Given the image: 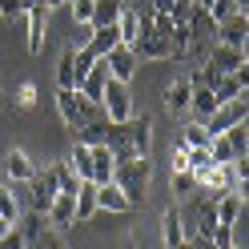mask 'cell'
Here are the masks:
<instances>
[{
    "label": "cell",
    "mask_w": 249,
    "mask_h": 249,
    "mask_svg": "<svg viewBox=\"0 0 249 249\" xmlns=\"http://www.w3.org/2000/svg\"><path fill=\"white\" fill-rule=\"evenodd\" d=\"M149 177H153V165L149 157H121L113 165V181L121 185V193L124 201L137 209V205H145V197H149Z\"/></svg>",
    "instance_id": "cell-1"
},
{
    "label": "cell",
    "mask_w": 249,
    "mask_h": 249,
    "mask_svg": "<svg viewBox=\"0 0 249 249\" xmlns=\"http://www.w3.org/2000/svg\"><path fill=\"white\" fill-rule=\"evenodd\" d=\"M101 108H105V117L113 121V124H124V121L137 113V108H133V92H129V85L108 76V81H105V92H101Z\"/></svg>",
    "instance_id": "cell-2"
},
{
    "label": "cell",
    "mask_w": 249,
    "mask_h": 249,
    "mask_svg": "<svg viewBox=\"0 0 249 249\" xmlns=\"http://www.w3.org/2000/svg\"><path fill=\"white\" fill-rule=\"evenodd\" d=\"M121 133H124V141H129L133 157H149V145H153V117L149 113H133L121 124Z\"/></svg>",
    "instance_id": "cell-3"
},
{
    "label": "cell",
    "mask_w": 249,
    "mask_h": 249,
    "mask_svg": "<svg viewBox=\"0 0 249 249\" xmlns=\"http://www.w3.org/2000/svg\"><path fill=\"white\" fill-rule=\"evenodd\" d=\"M28 185H33V197H28V205H33L36 213H49L53 197L60 193V189H56V169H53V165H44V169H33Z\"/></svg>",
    "instance_id": "cell-4"
},
{
    "label": "cell",
    "mask_w": 249,
    "mask_h": 249,
    "mask_svg": "<svg viewBox=\"0 0 249 249\" xmlns=\"http://www.w3.org/2000/svg\"><path fill=\"white\" fill-rule=\"evenodd\" d=\"M245 117H249V101H245V92H241V97L221 101V105L213 108V117L205 121V129H209V133H225V129H233V124L245 121Z\"/></svg>",
    "instance_id": "cell-5"
},
{
    "label": "cell",
    "mask_w": 249,
    "mask_h": 249,
    "mask_svg": "<svg viewBox=\"0 0 249 249\" xmlns=\"http://www.w3.org/2000/svg\"><path fill=\"white\" fill-rule=\"evenodd\" d=\"M213 36H217V44H229V49H245V36H249V17H245L241 8H237V12H229V17H221V20H217Z\"/></svg>",
    "instance_id": "cell-6"
},
{
    "label": "cell",
    "mask_w": 249,
    "mask_h": 249,
    "mask_svg": "<svg viewBox=\"0 0 249 249\" xmlns=\"http://www.w3.org/2000/svg\"><path fill=\"white\" fill-rule=\"evenodd\" d=\"M133 53H137V60H173V49H169V36H161L153 24H149V28H141V36H137Z\"/></svg>",
    "instance_id": "cell-7"
},
{
    "label": "cell",
    "mask_w": 249,
    "mask_h": 249,
    "mask_svg": "<svg viewBox=\"0 0 249 249\" xmlns=\"http://www.w3.org/2000/svg\"><path fill=\"white\" fill-rule=\"evenodd\" d=\"M105 65H108V76H113V81L129 85L137 76V65H141V60H137V53L129 49V44H113V49L105 53Z\"/></svg>",
    "instance_id": "cell-8"
},
{
    "label": "cell",
    "mask_w": 249,
    "mask_h": 249,
    "mask_svg": "<svg viewBox=\"0 0 249 249\" xmlns=\"http://www.w3.org/2000/svg\"><path fill=\"white\" fill-rule=\"evenodd\" d=\"M56 108H60V121H65L69 133H76L85 124V97L76 89H56Z\"/></svg>",
    "instance_id": "cell-9"
},
{
    "label": "cell",
    "mask_w": 249,
    "mask_h": 249,
    "mask_svg": "<svg viewBox=\"0 0 249 249\" xmlns=\"http://www.w3.org/2000/svg\"><path fill=\"white\" fill-rule=\"evenodd\" d=\"M72 197H76V193H56V197H53L49 213H44V221H49L53 229H69V225H76V205H72Z\"/></svg>",
    "instance_id": "cell-10"
},
{
    "label": "cell",
    "mask_w": 249,
    "mask_h": 249,
    "mask_svg": "<svg viewBox=\"0 0 249 249\" xmlns=\"http://www.w3.org/2000/svg\"><path fill=\"white\" fill-rule=\"evenodd\" d=\"M205 60H209L213 69H221V72H237V69H245V49H229V44H209Z\"/></svg>",
    "instance_id": "cell-11"
},
{
    "label": "cell",
    "mask_w": 249,
    "mask_h": 249,
    "mask_svg": "<svg viewBox=\"0 0 249 249\" xmlns=\"http://www.w3.org/2000/svg\"><path fill=\"white\" fill-rule=\"evenodd\" d=\"M24 20H28V53H40L44 49V24H49V8L44 4H33V8H24Z\"/></svg>",
    "instance_id": "cell-12"
},
{
    "label": "cell",
    "mask_w": 249,
    "mask_h": 249,
    "mask_svg": "<svg viewBox=\"0 0 249 249\" xmlns=\"http://www.w3.org/2000/svg\"><path fill=\"white\" fill-rule=\"evenodd\" d=\"M189 85H193V81H189ZM217 105H221V101L213 97V89H205V85H193V92H189V113H193L201 124H205V121L213 117V108H217Z\"/></svg>",
    "instance_id": "cell-13"
},
{
    "label": "cell",
    "mask_w": 249,
    "mask_h": 249,
    "mask_svg": "<svg viewBox=\"0 0 249 249\" xmlns=\"http://www.w3.org/2000/svg\"><path fill=\"white\" fill-rule=\"evenodd\" d=\"M97 209H108V213H129L133 205L124 201V193H121V185H117V181H105V185H97Z\"/></svg>",
    "instance_id": "cell-14"
},
{
    "label": "cell",
    "mask_w": 249,
    "mask_h": 249,
    "mask_svg": "<svg viewBox=\"0 0 249 249\" xmlns=\"http://www.w3.org/2000/svg\"><path fill=\"white\" fill-rule=\"evenodd\" d=\"M189 92H193V85H189V76H181V81H173L165 89V108L173 117H181V113H189Z\"/></svg>",
    "instance_id": "cell-15"
},
{
    "label": "cell",
    "mask_w": 249,
    "mask_h": 249,
    "mask_svg": "<svg viewBox=\"0 0 249 249\" xmlns=\"http://www.w3.org/2000/svg\"><path fill=\"white\" fill-rule=\"evenodd\" d=\"M245 85H249V72H245V69H237V72H225L221 81H217L213 97H217V101H233V97H241V92H245Z\"/></svg>",
    "instance_id": "cell-16"
},
{
    "label": "cell",
    "mask_w": 249,
    "mask_h": 249,
    "mask_svg": "<svg viewBox=\"0 0 249 249\" xmlns=\"http://www.w3.org/2000/svg\"><path fill=\"white\" fill-rule=\"evenodd\" d=\"M161 229H165V249H177L185 241V221H181V209L169 205L165 217H161Z\"/></svg>",
    "instance_id": "cell-17"
},
{
    "label": "cell",
    "mask_w": 249,
    "mask_h": 249,
    "mask_svg": "<svg viewBox=\"0 0 249 249\" xmlns=\"http://www.w3.org/2000/svg\"><path fill=\"white\" fill-rule=\"evenodd\" d=\"M113 165H117L113 149H108V145H92V181H97V185L113 181Z\"/></svg>",
    "instance_id": "cell-18"
},
{
    "label": "cell",
    "mask_w": 249,
    "mask_h": 249,
    "mask_svg": "<svg viewBox=\"0 0 249 249\" xmlns=\"http://www.w3.org/2000/svg\"><path fill=\"white\" fill-rule=\"evenodd\" d=\"M72 205H76V221H89V217L97 213V181H81Z\"/></svg>",
    "instance_id": "cell-19"
},
{
    "label": "cell",
    "mask_w": 249,
    "mask_h": 249,
    "mask_svg": "<svg viewBox=\"0 0 249 249\" xmlns=\"http://www.w3.org/2000/svg\"><path fill=\"white\" fill-rule=\"evenodd\" d=\"M121 4H124V0H92V20H89V28H108V24H117Z\"/></svg>",
    "instance_id": "cell-20"
},
{
    "label": "cell",
    "mask_w": 249,
    "mask_h": 249,
    "mask_svg": "<svg viewBox=\"0 0 249 249\" xmlns=\"http://www.w3.org/2000/svg\"><path fill=\"white\" fill-rule=\"evenodd\" d=\"M69 165L81 181H92V145L85 141H72V153H69Z\"/></svg>",
    "instance_id": "cell-21"
},
{
    "label": "cell",
    "mask_w": 249,
    "mask_h": 249,
    "mask_svg": "<svg viewBox=\"0 0 249 249\" xmlns=\"http://www.w3.org/2000/svg\"><path fill=\"white\" fill-rule=\"evenodd\" d=\"M117 33H121V44H137V36H141V17L129 8V4H121V17H117Z\"/></svg>",
    "instance_id": "cell-22"
},
{
    "label": "cell",
    "mask_w": 249,
    "mask_h": 249,
    "mask_svg": "<svg viewBox=\"0 0 249 249\" xmlns=\"http://www.w3.org/2000/svg\"><path fill=\"white\" fill-rule=\"evenodd\" d=\"M33 169H36V165L28 161L20 149H8V153H4V173H8V181H28V177H33Z\"/></svg>",
    "instance_id": "cell-23"
},
{
    "label": "cell",
    "mask_w": 249,
    "mask_h": 249,
    "mask_svg": "<svg viewBox=\"0 0 249 249\" xmlns=\"http://www.w3.org/2000/svg\"><path fill=\"white\" fill-rule=\"evenodd\" d=\"M113 44H121V33H117V24H108V28H92L89 33V49L97 53V56H105Z\"/></svg>",
    "instance_id": "cell-24"
},
{
    "label": "cell",
    "mask_w": 249,
    "mask_h": 249,
    "mask_svg": "<svg viewBox=\"0 0 249 249\" xmlns=\"http://www.w3.org/2000/svg\"><path fill=\"white\" fill-rule=\"evenodd\" d=\"M225 137H229V145H233V161L249 157V124L245 121H237L233 129H225Z\"/></svg>",
    "instance_id": "cell-25"
},
{
    "label": "cell",
    "mask_w": 249,
    "mask_h": 249,
    "mask_svg": "<svg viewBox=\"0 0 249 249\" xmlns=\"http://www.w3.org/2000/svg\"><path fill=\"white\" fill-rule=\"evenodd\" d=\"M205 149H209V157H213L217 165H233V145H229V137H225V133H213Z\"/></svg>",
    "instance_id": "cell-26"
},
{
    "label": "cell",
    "mask_w": 249,
    "mask_h": 249,
    "mask_svg": "<svg viewBox=\"0 0 249 249\" xmlns=\"http://www.w3.org/2000/svg\"><path fill=\"white\" fill-rule=\"evenodd\" d=\"M169 189H173V197H189V193L197 189L193 169H173V177H169Z\"/></svg>",
    "instance_id": "cell-27"
},
{
    "label": "cell",
    "mask_w": 249,
    "mask_h": 249,
    "mask_svg": "<svg viewBox=\"0 0 249 249\" xmlns=\"http://www.w3.org/2000/svg\"><path fill=\"white\" fill-rule=\"evenodd\" d=\"M72 44L65 49V56H60V65H56V89H76V72H72Z\"/></svg>",
    "instance_id": "cell-28"
},
{
    "label": "cell",
    "mask_w": 249,
    "mask_h": 249,
    "mask_svg": "<svg viewBox=\"0 0 249 249\" xmlns=\"http://www.w3.org/2000/svg\"><path fill=\"white\" fill-rule=\"evenodd\" d=\"M53 169H56V189H60V193H76V189H81V177L72 173L69 161H56Z\"/></svg>",
    "instance_id": "cell-29"
},
{
    "label": "cell",
    "mask_w": 249,
    "mask_h": 249,
    "mask_svg": "<svg viewBox=\"0 0 249 249\" xmlns=\"http://www.w3.org/2000/svg\"><path fill=\"white\" fill-rule=\"evenodd\" d=\"M0 217H4L8 225H17V221H20V201L12 197L8 185H0Z\"/></svg>",
    "instance_id": "cell-30"
},
{
    "label": "cell",
    "mask_w": 249,
    "mask_h": 249,
    "mask_svg": "<svg viewBox=\"0 0 249 249\" xmlns=\"http://www.w3.org/2000/svg\"><path fill=\"white\" fill-rule=\"evenodd\" d=\"M209 137H213V133L205 129V124H201V121H193L189 129H185V137H181V141L189 145V149H201V145H209Z\"/></svg>",
    "instance_id": "cell-31"
},
{
    "label": "cell",
    "mask_w": 249,
    "mask_h": 249,
    "mask_svg": "<svg viewBox=\"0 0 249 249\" xmlns=\"http://www.w3.org/2000/svg\"><path fill=\"white\" fill-rule=\"evenodd\" d=\"M69 8H72V20L76 24H89L92 20V0H69Z\"/></svg>",
    "instance_id": "cell-32"
},
{
    "label": "cell",
    "mask_w": 249,
    "mask_h": 249,
    "mask_svg": "<svg viewBox=\"0 0 249 249\" xmlns=\"http://www.w3.org/2000/svg\"><path fill=\"white\" fill-rule=\"evenodd\" d=\"M0 249H28V241H24V233H20L17 225H12V229L4 233V237H0Z\"/></svg>",
    "instance_id": "cell-33"
},
{
    "label": "cell",
    "mask_w": 249,
    "mask_h": 249,
    "mask_svg": "<svg viewBox=\"0 0 249 249\" xmlns=\"http://www.w3.org/2000/svg\"><path fill=\"white\" fill-rule=\"evenodd\" d=\"M17 105H20V108H33V105H36V85H33V81H24V85L17 89Z\"/></svg>",
    "instance_id": "cell-34"
},
{
    "label": "cell",
    "mask_w": 249,
    "mask_h": 249,
    "mask_svg": "<svg viewBox=\"0 0 249 249\" xmlns=\"http://www.w3.org/2000/svg\"><path fill=\"white\" fill-rule=\"evenodd\" d=\"M0 17H4V20H20L24 17V4H20V0H0Z\"/></svg>",
    "instance_id": "cell-35"
},
{
    "label": "cell",
    "mask_w": 249,
    "mask_h": 249,
    "mask_svg": "<svg viewBox=\"0 0 249 249\" xmlns=\"http://www.w3.org/2000/svg\"><path fill=\"white\" fill-rule=\"evenodd\" d=\"M33 249H65V241H60V233H40V241Z\"/></svg>",
    "instance_id": "cell-36"
},
{
    "label": "cell",
    "mask_w": 249,
    "mask_h": 249,
    "mask_svg": "<svg viewBox=\"0 0 249 249\" xmlns=\"http://www.w3.org/2000/svg\"><path fill=\"white\" fill-rule=\"evenodd\" d=\"M189 245H193V249H217V245H213V237H201V233H193Z\"/></svg>",
    "instance_id": "cell-37"
},
{
    "label": "cell",
    "mask_w": 249,
    "mask_h": 249,
    "mask_svg": "<svg viewBox=\"0 0 249 249\" xmlns=\"http://www.w3.org/2000/svg\"><path fill=\"white\" fill-rule=\"evenodd\" d=\"M40 4H44V8H49V12H53L56 4H69V0H40Z\"/></svg>",
    "instance_id": "cell-38"
},
{
    "label": "cell",
    "mask_w": 249,
    "mask_h": 249,
    "mask_svg": "<svg viewBox=\"0 0 249 249\" xmlns=\"http://www.w3.org/2000/svg\"><path fill=\"white\" fill-rule=\"evenodd\" d=\"M8 229H12V225L4 221V217H0V237H4V233H8Z\"/></svg>",
    "instance_id": "cell-39"
},
{
    "label": "cell",
    "mask_w": 249,
    "mask_h": 249,
    "mask_svg": "<svg viewBox=\"0 0 249 249\" xmlns=\"http://www.w3.org/2000/svg\"><path fill=\"white\" fill-rule=\"evenodd\" d=\"M20 4H24V8H33V4H40V0H20Z\"/></svg>",
    "instance_id": "cell-40"
},
{
    "label": "cell",
    "mask_w": 249,
    "mask_h": 249,
    "mask_svg": "<svg viewBox=\"0 0 249 249\" xmlns=\"http://www.w3.org/2000/svg\"><path fill=\"white\" fill-rule=\"evenodd\" d=\"M177 249H193V245H189V237H185V241H181V245H177Z\"/></svg>",
    "instance_id": "cell-41"
},
{
    "label": "cell",
    "mask_w": 249,
    "mask_h": 249,
    "mask_svg": "<svg viewBox=\"0 0 249 249\" xmlns=\"http://www.w3.org/2000/svg\"><path fill=\"white\" fill-rule=\"evenodd\" d=\"M225 249H245V245H225Z\"/></svg>",
    "instance_id": "cell-42"
},
{
    "label": "cell",
    "mask_w": 249,
    "mask_h": 249,
    "mask_svg": "<svg viewBox=\"0 0 249 249\" xmlns=\"http://www.w3.org/2000/svg\"><path fill=\"white\" fill-rule=\"evenodd\" d=\"M0 108H4V92H0Z\"/></svg>",
    "instance_id": "cell-43"
}]
</instances>
